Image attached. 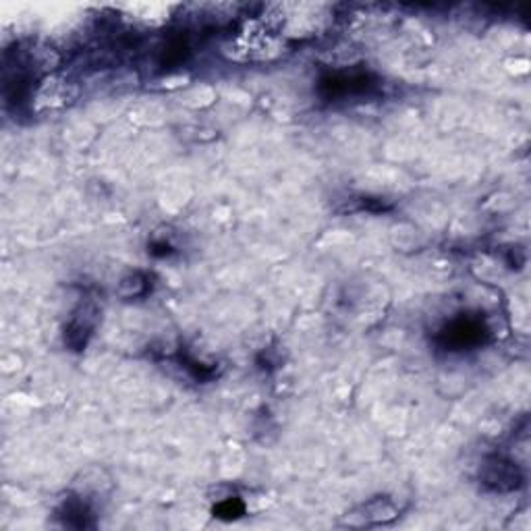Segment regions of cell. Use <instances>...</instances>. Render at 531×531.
<instances>
[{
  "mask_svg": "<svg viewBox=\"0 0 531 531\" xmlns=\"http://www.w3.org/2000/svg\"><path fill=\"white\" fill-rule=\"evenodd\" d=\"M363 510H365V515H363L365 523H384V521H390L397 517V509L388 502H382V500L370 502Z\"/></svg>",
  "mask_w": 531,
  "mask_h": 531,
  "instance_id": "obj_2",
  "label": "cell"
},
{
  "mask_svg": "<svg viewBox=\"0 0 531 531\" xmlns=\"http://www.w3.org/2000/svg\"><path fill=\"white\" fill-rule=\"evenodd\" d=\"M487 484H492L498 490H509V487L517 486L519 482V475H517V469L510 463H502V461H496L487 467Z\"/></svg>",
  "mask_w": 531,
  "mask_h": 531,
  "instance_id": "obj_1",
  "label": "cell"
}]
</instances>
